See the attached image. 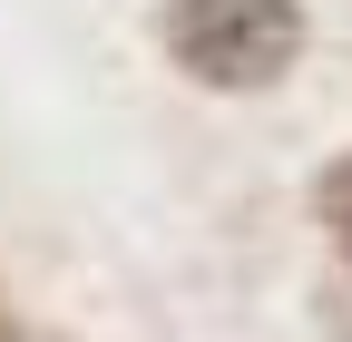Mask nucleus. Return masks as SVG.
Instances as JSON below:
<instances>
[{
  "instance_id": "2",
  "label": "nucleus",
  "mask_w": 352,
  "mask_h": 342,
  "mask_svg": "<svg viewBox=\"0 0 352 342\" xmlns=\"http://www.w3.org/2000/svg\"><path fill=\"white\" fill-rule=\"evenodd\" d=\"M303 205H314V225H323V244H333V274L352 284V147H333V157L314 166Z\"/></svg>"
},
{
  "instance_id": "3",
  "label": "nucleus",
  "mask_w": 352,
  "mask_h": 342,
  "mask_svg": "<svg viewBox=\"0 0 352 342\" xmlns=\"http://www.w3.org/2000/svg\"><path fill=\"white\" fill-rule=\"evenodd\" d=\"M314 332H323V342H352V284H342V274L314 293Z\"/></svg>"
},
{
  "instance_id": "1",
  "label": "nucleus",
  "mask_w": 352,
  "mask_h": 342,
  "mask_svg": "<svg viewBox=\"0 0 352 342\" xmlns=\"http://www.w3.org/2000/svg\"><path fill=\"white\" fill-rule=\"evenodd\" d=\"M157 59L206 98H264L314 49L303 0H157Z\"/></svg>"
},
{
  "instance_id": "5",
  "label": "nucleus",
  "mask_w": 352,
  "mask_h": 342,
  "mask_svg": "<svg viewBox=\"0 0 352 342\" xmlns=\"http://www.w3.org/2000/svg\"><path fill=\"white\" fill-rule=\"evenodd\" d=\"M39 342H69V332H39Z\"/></svg>"
},
{
  "instance_id": "4",
  "label": "nucleus",
  "mask_w": 352,
  "mask_h": 342,
  "mask_svg": "<svg viewBox=\"0 0 352 342\" xmlns=\"http://www.w3.org/2000/svg\"><path fill=\"white\" fill-rule=\"evenodd\" d=\"M0 342H39V332H30V323L10 313V284H0Z\"/></svg>"
}]
</instances>
